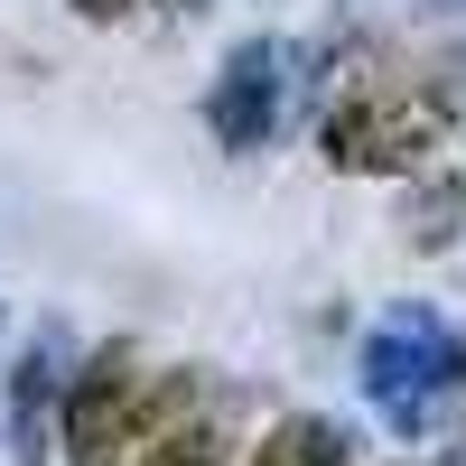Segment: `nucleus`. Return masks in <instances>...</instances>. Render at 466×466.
<instances>
[{
    "label": "nucleus",
    "mask_w": 466,
    "mask_h": 466,
    "mask_svg": "<svg viewBox=\"0 0 466 466\" xmlns=\"http://www.w3.org/2000/svg\"><path fill=\"white\" fill-rule=\"evenodd\" d=\"M56 336H28V355L10 373V439H19V466H47V401H56Z\"/></svg>",
    "instance_id": "nucleus-6"
},
{
    "label": "nucleus",
    "mask_w": 466,
    "mask_h": 466,
    "mask_svg": "<svg viewBox=\"0 0 466 466\" xmlns=\"http://www.w3.org/2000/svg\"><path fill=\"white\" fill-rule=\"evenodd\" d=\"M457 206H466V187H448V177L430 187V197H410V215H401L410 243H448V233H457Z\"/></svg>",
    "instance_id": "nucleus-8"
},
{
    "label": "nucleus",
    "mask_w": 466,
    "mask_h": 466,
    "mask_svg": "<svg viewBox=\"0 0 466 466\" xmlns=\"http://www.w3.org/2000/svg\"><path fill=\"white\" fill-rule=\"evenodd\" d=\"M75 10H85V19H122L131 0H75Z\"/></svg>",
    "instance_id": "nucleus-9"
},
{
    "label": "nucleus",
    "mask_w": 466,
    "mask_h": 466,
    "mask_svg": "<svg viewBox=\"0 0 466 466\" xmlns=\"http://www.w3.org/2000/svg\"><path fill=\"white\" fill-rule=\"evenodd\" d=\"M448 10H457V0H448Z\"/></svg>",
    "instance_id": "nucleus-10"
},
{
    "label": "nucleus",
    "mask_w": 466,
    "mask_h": 466,
    "mask_svg": "<svg viewBox=\"0 0 466 466\" xmlns=\"http://www.w3.org/2000/svg\"><path fill=\"white\" fill-rule=\"evenodd\" d=\"M364 66H373V47L345 56V75L327 85V122H318L327 168H345V177H420L457 131V94L430 85V75H364Z\"/></svg>",
    "instance_id": "nucleus-1"
},
{
    "label": "nucleus",
    "mask_w": 466,
    "mask_h": 466,
    "mask_svg": "<svg viewBox=\"0 0 466 466\" xmlns=\"http://www.w3.org/2000/svg\"><path fill=\"white\" fill-rule=\"evenodd\" d=\"M280 112H289V56L270 47V37H243V47L224 56V75L206 85V131L233 159H252V149H270Z\"/></svg>",
    "instance_id": "nucleus-5"
},
{
    "label": "nucleus",
    "mask_w": 466,
    "mask_h": 466,
    "mask_svg": "<svg viewBox=\"0 0 466 466\" xmlns=\"http://www.w3.org/2000/svg\"><path fill=\"white\" fill-rule=\"evenodd\" d=\"M149 373L131 345H94L85 373H66V466H122Z\"/></svg>",
    "instance_id": "nucleus-4"
},
{
    "label": "nucleus",
    "mask_w": 466,
    "mask_h": 466,
    "mask_svg": "<svg viewBox=\"0 0 466 466\" xmlns=\"http://www.w3.org/2000/svg\"><path fill=\"white\" fill-rule=\"evenodd\" d=\"M457 448H466V439H457Z\"/></svg>",
    "instance_id": "nucleus-11"
},
{
    "label": "nucleus",
    "mask_w": 466,
    "mask_h": 466,
    "mask_svg": "<svg viewBox=\"0 0 466 466\" xmlns=\"http://www.w3.org/2000/svg\"><path fill=\"white\" fill-rule=\"evenodd\" d=\"M345 457H355V448H345L336 420H280L270 439H252L243 466H345Z\"/></svg>",
    "instance_id": "nucleus-7"
},
{
    "label": "nucleus",
    "mask_w": 466,
    "mask_h": 466,
    "mask_svg": "<svg viewBox=\"0 0 466 466\" xmlns=\"http://www.w3.org/2000/svg\"><path fill=\"white\" fill-rule=\"evenodd\" d=\"M233 430H224V392L206 373H159L140 392V420H131V448L122 466H224Z\"/></svg>",
    "instance_id": "nucleus-3"
},
{
    "label": "nucleus",
    "mask_w": 466,
    "mask_h": 466,
    "mask_svg": "<svg viewBox=\"0 0 466 466\" xmlns=\"http://www.w3.org/2000/svg\"><path fill=\"white\" fill-rule=\"evenodd\" d=\"M466 392V345L420 318V308H401V318H382L364 336V401L382 410V430L392 439H430V420Z\"/></svg>",
    "instance_id": "nucleus-2"
}]
</instances>
